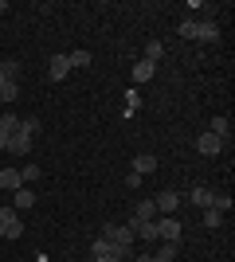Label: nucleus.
Returning <instances> with one entry per match:
<instances>
[{"label": "nucleus", "instance_id": "f257e3e1", "mask_svg": "<svg viewBox=\"0 0 235 262\" xmlns=\"http://www.w3.org/2000/svg\"><path fill=\"white\" fill-rule=\"evenodd\" d=\"M153 227H157V239L180 243V231H184V223H180L177 215H161V219H153Z\"/></svg>", "mask_w": 235, "mask_h": 262}, {"label": "nucleus", "instance_id": "f03ea898", "mask_svg": "<svg viewBox=\"0 0 235 262\" xmlns=\"http://www.w3.org/2000/svg\"><path fill=\"white\" fill-rule=\"evenodd\" d=\"M0 231H4V239H20L24 235V223H20V211L16 208H0Z\"/></svg>", "mask_w": 235, "mask_h": 262}, {"label": "nucleus", "instance_id": "7ed1b4c3", "mask_svg": "<svg viewBox=\"0 0 235 262\" xmlns=\"http://www.w3.org/2000/svg\"><path fill=\"white\" fill-rule=\"evenodd\" d=\"M8 153L12 157H28V153H32V133H20V129H16L8 137Z\"/></svg>", "mask_w": 235, "mask_h": 262}, {"label": "nucleus", "instance_id": "20e7f679", "mask_svg": "<svg viewBox=\"0 0 235 262\" xmlns=\"http://www.w3.org/2000/svg\"><path fill=\"white\" fill-rule=\"evenodd\" d=\"M67 75H71V59H67V55H51V63H47V78L63 82Z\"/></svg>", "mask_w": 235, "mask_h": 262}, {"label": "nucleus", "instance_id": "39448f33", "mask_svg": "<svg viewBox=\"0 0 235 262\" xmlns=\"http://www.w3.org/2000/svg\"><path fill=\"white\" fill-rule=\"evenodd\" d=\"M102 239L118 243V247H130V243H134V231H130V227H118V223H110V227H102Z\"/></svg>", "mask_w": 235, "mask_h": 262}, {"label": "nucleus", "instance_id": "423d86ee", "mask_svg": "<svg viewBox=\"0 0 235 262\" xmlns=\"http://www.w3.org/2000/svg\"><path fill=\"white\" fill-rule=\"evenodd\" d=\"M153 219H157V208H153V200H141V204L134 208V219H130V231H134L137 223H153Z\"/></svg>", "mask_w": 235, "mask_h": 262}, {"label": "nucleus", "instance_id": "0eeeda50", "mask_svg": "<svg viewBox=\"0 0 235 262\" xmlns=\"http://www.w3.org/2000/svg\"><path fill=\"white\" fill-rule=\"evenodd\" d=\"M220 149H224V141H220L216 133H200V137H196V153H204V157H216Z\"/></svg>", "mask_w": 235, "mask_h": 262}, {"label": "nucleus", "instance_id": "6e6552de", "mask_svg": "<svg viewBox=\"0 0 235 262\" xmlns=\"http://www.w3.org/2000/svg\"><path fill=\"white\" fill-rule=\"evenodd\" d=\"M153 208H157V215H173V211L180 208V196L177 192H161V196L153 200Z\"/></svg>", "mask_w": 235, "mask_h": 262}, {"label": "nucleus", "instance_id": "1a4fd4ad", "mask_svg": "<svg viewBox=\"0 0 235 262\" xmlns=\"http://www.w3.org/2000/svg\"><path fill=\"white\" fill-rule=\"evenodd\" d=\"M32 204H35V192H32V188H28V184L12 192V208H16V211H28V208H32Z\"/></svg>", "mask_w": 235, "mask_h": 262}, {"label": "nucleus", "instance_id": "9d476101", "mask_svg": "<svg viewBox=\"0 0 235 262\" xmlns=\"http://www.w3.org/2000/svg\"><path fill=\"white\" fill-rule=\"evenodd\" d=\"M196 39H204V43H216V39H220V28H216V20H196Z\"/></svg>", "mask_w": 235, "mask_h": 262}, {"label": "nucleus", "instance_id": "9b49d317", "mask_svg": "<svg viewBox=\"0 0 235 262\" xmlns=\"http://www.w3.org/2000/svg\"><path fill=\"white\" fill-rule=\"evenodd\" d=\"M188 200H192V204H196V208L204 211V208H212L216 192H212V188H204V184H196V188H192V196H188Z\"/></svg>", "mask_w": 235, "mask_h": 262}, {"label": "nucleus", "instance_id": "f8f14e48", "mask_svg": "<svg viewBox=\"0 0 235 262\" xmlns=\"http://www.w3.org/2000/svg\"><path fill=\"white\" fill-rule=\"evenodd\" d=\"M153 168H157V157H153V153H137V157H134V172H137V176H149Z\"/></svg>", "mask_w": 235, "mask_h": 262}, {"label": "nucleus", "instance_id": "ddd939ff", "mask_svg": "<svg viewBox=\"0 0 235 262\" xmlns=\"http://www.w3.org/2000/svg\"><path fill=\"white\" fill-rule=\"evenodd\" d=\"M0 188H4V192H16V188H24L20 172H16V168H0Z\"/></svg>", "mask_w": 235, "mask_h": 262}, {"label": "nucleus", "instance_id": "4468645a", "mask_svg": "<svg viewBox=\"0 0 235 262\" xmlns=\"http://www.w3.org/2000/svg\"><path fill=\"white\" fill-rule=\"evenodd\" d=\"M208 133H216V137L224 141L227 133H231V118H227V114H216V118H212V125H208Z\"/></svg>", "mask_w": 235, "mask_h": 262}, {"label": "nucleus", "instance_id": "2eb2a0df", "mask_svg": "<svg viewBox=\"0 0 235 262\" xmlns=\"http://www.w3.org/2000/svg\"><path fill=\"white\" fill-rule=\"evenodd\" d=\"M157 75V63H149V59H141V63H134V82H149V78Z\"/></svg>", "mask_w": 235, "mask_h": 262}, {"label": "nucleus", "instance_id": "dca6fc26", "mask_svg": "<svg viewBox=\"0 0 235 262\" xmlns=\"http://www.w3.org/2000/svg\"><path fill=\"white\" fill-rule=\"evenodd\" d=\"M110 251H114L110 239H94V243H90V258H106Z\"/></svg>", "mask_w": 235, "mask_h": 262}, {"label": "nucleus", "instance_id": "f3484780", "mask_svg": "<svg viewBox=\"0 0 235 262\" xmlns=\"http://www.w3.org/2000/svg\"><path fill=\"white\" fill-rule=\"evenodd\" d=\"M145 59H149V63H161V59H165V43H157V39L145 43Z\"/></svg>", "mask_w": 235, "mask_h": 262}, {"label": "nucleus", "instance_id": "a211bd4d", "mask_svg": "<svg viewBox=\"0 0 235 262\" xmlns=\"http://www.w3.org/2000/svg\"><path fill=\"white\" fill-rule=\"evenodd\" d=\"M224 223V211H216V208H204V227H220Z\"/></svg>", "mask_w": 235, "mask_h": 262}, {"label": "nucleus", "instance_id": "6ab92c4d", "mask_svg": "<svg viewBox=\"0 0 235 262\" xmlns=\"http://www.w3.org/2000/svg\"><path fill=\"white\" fill-rule=\"evenodd\" d=\"M0 129H4V133L12 137V133L20 129V118H16V114H4V118H0Z\"/></svg>", "mask_w": 235, "mask_h": 262}, {"label": "nucleus", "instance_id": "aec40b11", "mask_svg": "<svg viewBox=\"0 0 235 262\" xmlns=\"http://www.w3.org/2000/svg\"><path fill=\"white\" fill-rule=\"evenodd\" d=\"M177 247H180V243H165V247H161V254H153V258H157V262H173V258H177Z\"/></svg>", "mask_w": 235, "mask_h": 262}, {"label": "nucleus", "instance_id": "412c9836", "mask_svg": "<svg viewBox=\"0 0 235 262\" xmlns=\"http://www.w3.org/2000/svg\"><path fill=\"white\" fill-rule=\"evenodd\" d=\"M16 94H20L16 82H4V86H0V102H16Z\"/></svg>", "mask_w": 235, "mask_h": 262}, {"label": "nucleus", "instance_id": "4be33fe9", "mask_svg": "<svg viewBox=\"0 0 235 262\" xmlns=\"http://www.w3.org/2000/svg\"><path fill=\"white\" fill-rule=\"evenodd\" d=\"M71 67H90V51H71Z\"/></svg>", "mask_w": 235, "mask_h": 262}, {"label": "nucleus", "instance_id": "5701e85b", "mask_svg": "<svg viewBox=\"0 0 235 262\" xmlns=\"http://www.w3.org/2000/svg\"><path fill=\"white\" fill-rule=\"evenodd\" d=\"M20 180H24V184H28V188H32L35 180H39V168H35V164H28V168H24V172H20Z\"/></svg>", "mask_w": 235, "mask_h": 262}, {"label": "nucleus", "instance_id": "b1692460", "mask_svg": "<svg viewBox=\"0 0 235 262\" xmlns=\"http://www.w3.org/2000/svg\"><path fill=\"white\" fill-rule=\"evenodd\" d=\"M184 39H196V20H180V28H177Z\"/></svg>", "mask_w": 235, "mask_h": 262}, {"label": "nucleus", "instance_id": "393cba45", "mask_svg": "<svg viewBox=\"0 0 235 262\" xmlns=\"http://www.w3.org/2000/svg\"><path fill=\"white\" fill-rule=\"evenodd\" d=\"M39 129V118H20V133H35Z\"/></svg>", "mask_w": 235, "mask_h": 262}, {"label": "nucleus", "instance_id": "a878e982", "mask_svg": "<svg viewBox=\"0 0 235 262\" xmlns=\"http://www.w3.org/2000/svg\"><path fill=\"white\" fill-rule=\"evenodd\" d=\"M0 71H4V78H12V82H16V71H20V63H16V59H8Z\"/></svg>", "mask_w": 235, "mask_h": 262}, {"label": "nucleus", "instance_id": "bb28decb", "mask_svg": "<svg viewBox=\"0 0 235 262\" xmlns=\"http://www.w3.org/2000/svg\"><path fill=\"white\" fill-rule=\"evenodd\" d=\"M0 149H8V133L0 129Z\"/></svg>", "mask_w": 235, "mask_h": 262}, {"label": "nucleus", "instance_id": "cd10ccee", "mask_svg": "<svg viewBox=\"0 0 235 262\" xmlns=\"http://www.w3.org/2000/svg\"><path fill=\"white\" fill-rule=\"evenodd\" d=\"M134 262H157V258H153V254H141V258H134Z\"/></svg>", "mask_w": 235, "mask_h": 262}, {"label": "nucleus", "instance_id": "c85d7f7f", "mask_svg": "<svg viewBox=\"0 0 235 262\" xmlns=\"http://www.w3.org/2000/svg\"><path fill=\"white\" fill-rule=\"evenodd\" d=\"M94 262H118V258H110V254H106V258H94Z\"/></svg>", "mask_w": 235, "mask_h": 262}, {"label": "nucleus", "instance_id": "c756f323", "mask_svg": "<svg viewBox=\"0 0 235 262\" xmlns=\"http://www.w3.org/2000/svg\"><path fill=\"white\" fill-rule=\"evenodd\" d=\"M4 12H8V4H4V0H0V16H4Z\"/></svg>", "mask_w": 235, "mask_h": 262}, {"label": "nucleus", "instance_id": "7c9ffc66", "mask_svg": "<svg viewBox=\"0 0 235 262\" xmlns=\"http://www.w3.org/2000/svg\"><path fill=\"white\" fill-rule=\"evenodd\" d=\"M4 82H12V78H4V71H0V86H4Z\"/></svg>", "mask_w": 235, "mask_h": 262}, {"label": "nucleus", "instance_id": "2f4dec72", "mask_svg": "<svg viewBox=\"0 0 235 262\" xmlns=\"http://www.w3.org/2000/svg\"><path fill=\"white\" fill-rule=\"evenodd\" d=\"M0 239H4V231H0Z\"/></svg>", "mask_w": 235, "mask_h": 262}]
</instances>
